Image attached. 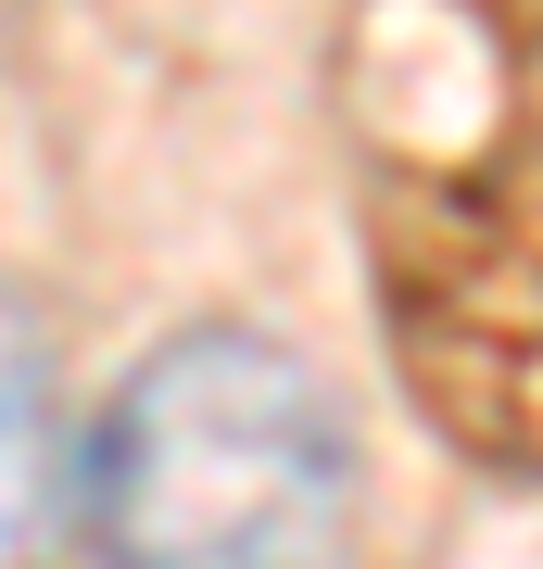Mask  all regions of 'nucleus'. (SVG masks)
Instances as JSON below:
<instances>
[{
  "mask_svg": "<svg viewBox=\"0 0 543 569\" xmlns=\"http://www.w3.org/2000/svg\"><path fill=\"white\" fill-rule=\"evenodd\" d=\"M51 493H63V443H51V367H39V342H26V317L0 305V569H26V557H39Z\"/></svg>",
  "mask_w": 543,
  "mask_h": 569,
  "instance_id": "nucleus-2",
  "label": "nucleus"
},
{
  "mask_svg": "<svg viewBox=\"0 0 543 569\" xmlns=\"http://www.w3.org/2000/svg\"><path fill=\"white\" fill-rule=\"evenodd\" d=\"M77 531L101 569H342L354 430L303 355L190 329L89 418Z\"/></svg>",
  "mask_w": 543,
  "mask_h": 569,
  "instance_id": "nucleus-1",
  "label": "nucleus"
}]
</instances>
